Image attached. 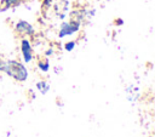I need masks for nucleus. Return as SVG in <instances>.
<instances>
[{
  "label": "nucleus",
  "mask_w": 155,
  "mask_h": 137,
  "mask_svg": "<svg viewBox=\"0 0 155 137\" xmlns=\"http://www.w3.org/2000/svg\"><path fill=\"white\" fill-rule=\"evenodd\" d=\"M73 45H74V42H70L69 45L67 44V50H71V47H73Z\"/></svg>",
  "instance_id": "nucleus-5"
},
{
  "label": "nucleus",
  "mask_w": 155,
  "mask_h": 137,
  "mask_svg": "<svg viewBox=\"0 0 155 137\" xmlns=\"http://www.w3.org/2000/svg\"><path fill=\"white\" fill-rule=\"evenodd\" d=\"M0 69L17 80H24L27 78V69L16 61H8L0 64Z\"/></svg>",
  "instance_id": "nucleus-1"
},
{
  "label": "nucleus",
  "mask_w": 155,
  "mask_h": 137,
  "mask_svg": "<svg viewBox=\"0 0 155 137\" xmlns=\"http://www.w3.org/2000/svg\"><path fill=\"white\" fill-rule=\"evenodd\" d=\"M17 29L19 32H25V33H31V25H29L27 22H19L17 24Z\"/></svg>",
  "instance_id": "nucleus-4"
},
{
  "label": "nucleus",
  "mask_w": 155,
  "mask_h": 137,
  "mask_svg": "<svg viewBox=\"0 0 155 137\" xmlns=\"http://www.w3.org/2000/svg\"><path fill=\"white\" fill-rule=\"evenodd\" d=\"M78 27H79V24H75V23L65 24V25L63 27V29L61 30V36H64V35H67V34H71V33H74V32L78 29Z\"/></svg>",
  "instance_id": "nucleus-3"
},
{
  "label": "nucleus",
  "mask_w": 155,
  "mask_h": 137,
  "mask_svg": "<svg viewBox=\"0 0 155 137\" xmlns=\"http://www.w3.org/2000/svg\"><path fill=\"white\" fill-rule=\"evenodd\" d=\"M22 52H23L25 62H29L31 59V50H30V44L27 40L22 41Z\"/></svg>",
  "instance_id": "nucleus-2"
}]
</instances>
